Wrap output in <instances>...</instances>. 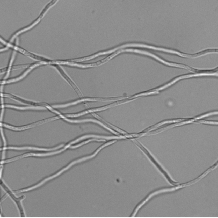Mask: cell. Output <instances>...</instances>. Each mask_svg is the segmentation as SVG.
<instances>
[{"label": "cell", "instance_id": "6da1fadb", "mask_svg": "<svg viewBox=\"0 0 218 218\" xmlns=\"http://www.w3.org/2000/svg\"><path fill=\"white\" fill-rule=\"evenodd\" d=\"M105 141V140H97V139H91V140H89L88 141H86L85 142H82L81 144H79L78 145H76V146H72L70 147V148H77V147H78L80 146H82V145H83L84 144H86L87 143L89 142V141Z\"/></svg>", "mask_w": 218, "mask_h": 218}]
</instances>
